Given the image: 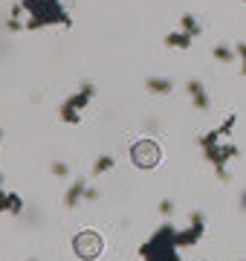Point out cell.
Segmentation results:
<instances>
[{
	"instance_id": "obj_1",
	"label": "cell",
	"mask_w": 246,
	"mask_h": 261,
	"mask_svg": "<svg viewBox=\"0 0 246 261\" xmlns=\"http://www.w3.org/2000/svg\"><path fill=\"white\" fill-rule=\"evenodd\" d=\"M23 9H29V29L35 27H44V23H52V20H61V23H70L61 6H58V0H23Z\"/></svg>"
},
{
	"instance_id": "obj_2",
	"label": "cell",
	"mask_w": 246,
	"mask_h": 261,
	"mask_svg": "<svg viewBox=\"0 0 246 261\" xmlns=\"http://www.w3.org/2000/svg\"><path fill=\"white\" fill-rule=\"evenodd\" d=\"M133 163L139 168H153L157 163H160V148H157V142L153 140H139L136 145H133Z\"/></svg>"
},
{
	"instance_id": "obj_3",
	"label": "cell",
	"mask_w": 246,
	"mask_h": 261,
	"mask_svg": "<svg viewBox=\"0 0 246 261\" xmlns=\"http://www.w3.org/2000/svg\"><path fill=\"white\" fill-rule=\"evenodd\" d=\"M73 247H76V252L81 255V258L90 261V258H96V255L102 252V238H99L96 232H81L76 241H73Z\"/></svg>"
},
{
	"instance_id": "obj_4",
	"label": "cell",
	"mask_w": 246,
	"mask_h": 261,
	"mask_svg": "<svg viewBox=\"0 0 246 261\" xmlns=\"http://www.w3.org/2000/svg\"><path fill=\"white\" fill-rule=\"evenodd\" d=\"M90 96H93V84H84V90H81L78 96H73V99H70L64 108H61V116H64V122H78V111L84 108V102L90 99Z\"/></svg>"
},
{
	"instance_id": "obj_5",
	"label": "cell",
	"mask_w": 246,
	"mask_h": 261,
	"mask_svg": "<svg viewBox=\"0 0 246 261\" xmlns=\"http://www.w3.org/2000/svg\"><path fill=\"white\" fill-rule=\"evenodd\" d=\"M191 93V99H194V105H197L200 111H208V96H206V87L200 82H189V87H186Z\"/></svg>"
},
{
	"instance_id": "obj_6",
	"label": "cell",
	"mask_w": 246,
	"mask_h": 261,
	"mask_svg": "<svg viewBox=\"0 0 246 261\" xmlns=\"http://www.w3.org/2000/svg\"><path fill=\"white\" fill-rule=\"evenodd\" d=\"M165 44H168V47H177V49H189L191 35L189 32H171V35H165Z\"/></svg>"
},
{
	"instance_id": "obj_7",
	"label": "cell",
	"mask_w": 246,
	"mask_h": 261,
	"mask_svg": "<svg viewBox=\"0 0 246 261\" xmlns=\"http://www.w3.org/2000/svg\"><path fill=\"white\" fill-rule=\"evenodd\" d=\"M148 90H151V93H171L174 84H171L168 79H148Z\"/></svg>"
},
{
	"instance_id": "obj_8",
	"label": "cell",
	"mask_w": 246,
	"mask_h": 261,
	"mask_svg": "<svg viewBox=\"0 0 246 261\" xmlns=\"http://www.w3.org/2000/svg\"><path fill=\"white\" fill-rule=\"evenodd\" d=\"M84 195V183H76V186H70V192H67V197H64V203L73 209V206L78 203V197Z\"/></svg>"
},
{
	"instance_id": "obj_9",
	"label": "cell",
	"mask_w": 246,
	"mask_h": 261,
	"mask_svg": "<svg viewBox=\"0 0 246 261\" xmlns=\"http://www.w3.org/2000/svg\"><path fill=\"white\" fill-rule=\"evenodd\" d=\"M180 23H182V32H189L191 38H194V35H200V23L194 20V15H182V18H180Z\"/></svg>"
},
{
	"instance_id": "obj_10",
	"label": "cell",
	"mask_w": 246,
	"mask_h": 261,
	"mask_svg": "<svg viewBox=\"0 0 246 261\" xmlns=\"http://www.w3.org/2000/svg\"><path fill=\"white\" fill-rule=\"evenodd\" d=\"M235 56H237V53H232L229 47H214V58H218V61H223V64H229Z\"/></svg>"
},
{
	"instance_id": "obj_11",
	"label": "cell",
	"mask_w": 246,
	"mask_h": 261,
	"mask_svg": "<svg viewBox=\"0 0 246 261\" xmlns=\"http://www.w3.org/2000/svg\"><path fill=\"white\" fill-rule=\"evenodd\" d=\"M107 168H113V160L110 157H99L96 160V166H93V171L96 174H102V171H107Z\"/></svg>"
},
{
	"instance_id": "obj_12",
	"label": "cell",
	"mask_w": 246,
	"mask_h": 261,
	"mask_svg": "<svg viewBox=\"0 0 246 261\" xmlns=\"http://www.w3.org/2000/svg\"><path fill=\"white\" fill-rule=\"evenodd\" d=\"M235 53H237V58H240V73L246 75V44H237Z\"/></svg>"
},
{
	"instance_id": "obj_13",
	"label": "cell",
	"mask_w": 246,
	"mask_h": 261,
	"mask_svg": "<svg viewBox=\"0 0 246 261\" xmlns=\"http://www.w3.org/2000/svg\"><path fill=\"white\" fill-rule=\"evenodd\" d=\"M232 128H235V113H232V116H229V119L226 122H223V125H220V137H226V134H229V130H232Z\"/></svg>"
},
{
	"instance_id": "obj_14",
	"label": "cell",
	"mask_w": 246,
	"mask_h": 261,
	"mask_svg": "<svg viewBox=\"0 0 246 261\" xmlns=\"http://www.w3.org/2000/svg\"><path fill=\"white\" fill-rule=\"evenodd\" d=\"M160 212H165V215L171 212V203H168V200H162V203H160Z\"/></svg>"
},
{
	"instance_id": "obj_15",
	"label": "cell",
	"mask_w": 246,
	"mask_h": 261,
	"mask_svg": "<svg viewBox=\"0 0 246 261\" xmlns=\"http://www.w3.org/2000/svg\"><path fill=\"white\" fill-rule=\"evenodd\" d=\"M240 209H243V212H246V192H243V195H240Z\"/></svg>"
}]
</instances>
